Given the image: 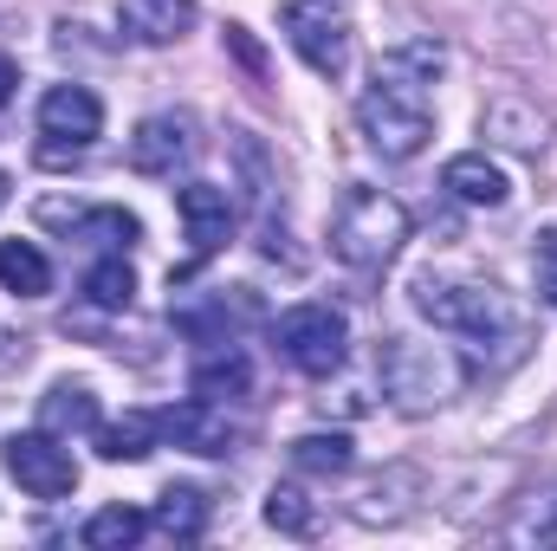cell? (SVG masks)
Returning <instances> with one entry per match:
<instances>
[{
    "label": "cell",
    "mask_w": 557,
    "mask_h": 551,
    "mask_svg": "<svg viewBox=\"0 0 557 551\" xmlns=\"http://www.w3.org/2000/svg\"><path fill=\"white\" fill-rule=\"evenodd\" d=\"M117 26L137 46H175L195 26V0H117Z\"/></svg>",
    "instance_id": "cell-13"
},
{
    "label": "cell",
    "mask_w": 557,
    "mask_h": 551,
    "mask_svg": "<svg viewBox=\"0 0 557 551\" xmlns=\"http://www.w3.org/2000/svg\"><path fill=\"white\" fill-rule=\"evenodd\" d=\"M441 188H447L454 201H467V208H499V201L512 195V182H506V169H499V162H486L480 149H467V156H454V162L441 169Z\"/></svg>",
    "instance_id": "cell-14"
},
{
    "label": "cell",
    "mask_w": 557,
    "mask_h": 551,
    "mask_svg": "<svg viewBox=\"0 0 557 551\" xmlns=\"http://www.w3.org/2000/svg\"><path fill=\"white\" fill-rule=\"evenodd\" d=\"M278 33L318 78H344V65H350V20L331 0H285L278 7Z\"/></svg>",
    "instance_id": "cell-6"
},
{
    "label": "cell",
    "mask_w": 557,
    "mask_h": 551,
    "mask_svg": "<svg viewBox=\"0 0 557 551\" xmlns=\"http://www.w3.org/2000/svg\"><path fill=\"white\" fill-rule=\"evenodd\" d=\"M39 428H52V434H91L98 428V396L85 383H52L39 396Z\"/></svg>",
    "instance_id": "cell-16"
},
{
    "label": "cell",
    "mask_w": 557,
    "mask_h": 551,
    "mask_svg": "<svg viewBox=\"0 0 557 551\" xmlns=\"http://www.w3.org/2000/svg\"><path fill=\"white\" fill-rule=\"evenodd\" d=\"M0 461H7V474L20 480V493H33V500H65V493L78 487V461L59 448L52 428L7 434V441H0Z\"/></svg>",
    "instance_id": "cell-7"
},
{
    "label": "cell",
    "mask_w": 557,
    "mask_h": 551,
    "mask_svg": "<svg viewBox=\"0 0 557 551\" xmlns=\"http://www.w3.org/2000/svg\"><path fill=\"white\" fill-rule=\"evenodd\" d=\"M72 234L78 241H91V247H111V254H124V247H137V215L131 208H85V215H72Z\"/></svg>",
    "instance_id": "cell-20"
},
{
    "label": "cell",
    "mask_w": 557,
    "mask_h": 551,
    "mask_svg": "<svg viewBox=\"0 0 557 551\" xmlns=\"http://www.w3.org/2000/svg\"><path fill=\"white\" fill-rule=\"evenodd\" d=\"M39 131L52 137V143H39V162H65V156H78V149H91L98 131H104L98 91H85V85H52V91L39 98Z\"/></svg>",
    "instance_id": "cell-8"
},
{
    "label": "cell",
    "mask_w": 557,
    "mask_h": 551,
    "mask_svg": "<svg viewBox=\"0 0 557 551\" xmlns=\"http://www.w3.org/2000/svg\"><path fill=\"white\" fill-rule=\"evenodd\" d=\"M539 292H545V305L557 311V241L552 234L539 241Z\"/></svg>",
    "instance_id": "cell-24"
},
{
    "label": "cell",
    "mask_w": 557,
    "mask_h": 551,
    "mask_svg": "<svg viewBox=\"0 0 557 551\" xmlns=\"http://www.w3.org/2000/svg\"><path fill=\"white\" fill-rule=\"evenodd\" d=\"M143 532H149V513H137V506H104V513L85 519V546L91 551H131Z\"/></svg>",
    "instance_id": "cell-22"
},
{
    "label": "cell",
    "mask_w": 557,
    "mask_h": 551,
    "mask_svg": "<svg viewBox=\"0 0 557 551\" xmlns=\"http://www.w3.org/2000/svg\"><path fill=\"white\" fill-rule=\"evenodd\" d=\"M85 298H91L98 311H131V305H137V273H131V260H124V254L98 260V267L85 273Z\"/></svg>",
    "instance_id": "cell-21"
},
{
    "label": "cell",
    "mask_w": 557,
    "mask_h": 551,
    "mask_svg": "<svg viewBox=\"0 0 557 551\" xmlns=\"http://www.w3.org/2000/svg\"><path fill=\"white\" fill-rule=\"evenodd\" d=\"M195 156V118L182 111H162V118H143L137 137H131V169L137 175H175V162Z\"/></svg>",
    "instance_id": "cell-11"
},
{
    "label": "cell",
    "mask_w": 557,
    "mask_h": 551,
    "mask_svg": "<svg viewBox=\"0 0 557 551\" xmlns=\"http://www.w3.org/2000/svg\"><path fill=\"white\" fill-rule=\"evenodd\" d=\"M247 390H253V357L240 344H214L188 370V396H201V403H240Z\"/></svg>",
    "instance_id": "cell-12"
},
{
    "label": "cell",
    "mask_w": 557,
    "mask_h": 551,
    "mask_svg": "<svg viewBox=\"0 0 557 551\" xmlns=\"http://www.w3.org/2000/svg\"><path fill=\"white\" fill-rule=\"evenodd\" d=\"M409 241V208L383 188H344L337 215H331V254L357 273H383Z\"/></svg>",
    "instance_id": "cell-2"
},
{
    "label": "cell",
    "mask_w": 557,
    "mask_h": 551,
    "mask_svg": "<svg viewBox=\"0 0 557 551\" xmlns=\"http://www.w3.org/2000/svg\"><path fill=\"white\" fill-rule=\"evenodd\" d=\"M416 311H421V318H434L441 331H454V338H473V344L506 338V344H519V351H525V325H519V311L506 305V292H493V285H447V279H421V285H416Z\"/></svg>",
    "instance_id": "cell-4"
},
{
    "label": "cell",
    "mask_w": 557,
    "mask_h": 551,
    "mask_svg": "<svg viewBox=\"0 0 557 551\" xmlns=\"http://www.w3.org/2000/svg\"><path fill=\"white\" fill-rule=\"evenodd\" d=\"M273 344H278V357H285L292 370L331 377V370L344 364L350 325H344V311H331V305H285V311L273 318Z\"/></svg>",
    "instance_id": "cell-5"
},
{
    "label": "cell",
    "mask_w": 557,
    "mask_h": 551,
    "mask_svg": "<svg viewBox=\"0 0 557 551\" xmlns=\"http://www.w3.org/2000/svg\"><path fill=\"white\" fill-rule=\"evenodd\" d=\"M91 441H98L104 461H149L162 448V428H156V415L131 409V415H117V421H98Z\"/></svg>",
    "instance_id": "cell-15"
},
{
    "label": "cell",
    "mask_w": 557,
    "mask_h": 551,
    "mask_svg": "<svg viewBox=\"0 0 557 551\" xmlns=\"http://www.w3.org/2000/svg\"><path fill=\"white\" fill-rule=\"evenodd\" d=\"M13 85H20V65H13V59H0V105L13 98Z\"/></svg>",
    "instance_id": "cell-26"
},
{
    "label": "cell",
    "mask_w": 557,
    "mask_h": 551,
    "mask_svg": "<svg viewBox=\"0 0 557 551\" xmlns=\"http://www.w3.org/2000/svg\"><path fill=\"white\" fill-rule=\"evenodd\" d=\"M467 383V364L447 344H421V338H389L383 344V390L389 403L409 415H428L441 403H454Z\"/></svg>",
    "instance_id": "cell-3"
},
{
    "label": "cell",
    "mask_w": 557,
    "mask_h": 551,
    "mask_svg": "<svg viewBox=\"0 0 557 551\" xmlns=\"http://www.w3.org/2000/svg\"><path fill=\"white\" fill-rule=\"evenodd\" d=\"M267 526L285 532V539H311V532H318V506H311L298 487H273V493H267Z\"/></svg>",
    "instance_id": "cell-23"
},
{
    "label": "cell",
    "mask_w": 557,
    "mask_h": 551,
    "mask_svg": "<svg viewBox=\"0 0 557 551\" xmlns=\"http://www.w3.org/2000/svg\"><path fill=\"white\" fill-rule=\"evenodd\" d=\"M175 215H182V234H188L195 260H208V254H221V247L234 241V195L214 188V182L175 188Z\"/></svg>",
    "instance_id": "cell-9"
},
{
    "label": "cell",
    "mask_w": 557,
    "mask_h": 551,
    "mask_svg": "<svg viewBox=\"0 0 557 551\" xmlns=\"http://www.w3.org/2000/svg\"><path fill=\"white\" fill-rule=\"evenodd\" d=\"M156 428H162L169 448H188V454H234V421H227L221 403H201V396L169 403V409L156 415Z\"/></svg>",
    "instance_id": "cell-10"
},
{
    "label": "cell",
    "mask_w": 557,
    "mask_h": 551,
    "mask_svg": "<svg viewBox=\"0 0 557 551\" xmlns=\"http://www.w3.org/2000/svg\"><path fill=\"white\" fill-rule=\"evenodd\" d=\"M441 65H447V52H441L434 39L396 46V52L376 59V78H370L363 98H357V124H363V137H370V149H376L383 162L421 156V143L434 131L428 85L441 78Z\"/></svg>",
    "instance_id": "cell-1"
},
{
    "label": "cell",
    "mask_w": 557,
    "mask_h": 551,
    "mask_svg": "<svg viewBox=\"0 0 557 551\" xmlns=\"http://www.w3.org/2000/svg\"><path fill=\"white\" fill-rule=\"evenodd\" d=\"M227 46H234V52H240V59H247V65H253V72H260V65H267V59H260V46H253V39H247V26H227Z\"/></svg>",
    "instance_id": "cell-25"
},
{
    "label": "cell",
    "mask_w": 557,
    "mask_h": 551,
    "mask_svg": "<svg viewBox=\"0 0 557 551\" xmlns=\"http://www.w3.org/2000/svg\"><path fill=\"white\" fill-rule=\"evenodd\" d=\"M350 434H298L292 441V467L298 474H318V480H337V474H350Z\"/></svg>",
    "instance_id": "cell-19"
},
{
    "label": "cell",
    "mask_w": 557,
    "mask_h": 551,
    "mask_svg": "<svg viewBox=\"0 0 557 551\" xmlns=\"http://www.w3.org/2000/svg\"><path fill=\"white\" fill-rule=\"evenodd\" d=\"M7 195H13V182H7V169H0V208H7Z\"/></svg>",
    "instance_id": "cell-27"
},
{
    "label": "cell",
    "mask_w": 557,
    "mask_h": 551,
    "mask_svg": "<svg viewBox=\"0 0 557 551\" xmlns=\"http://www.w3.org/2000/svg\"><path fill=\"white\" fill-rule=\"evenodd\" d=\"M149 526L156 532H169V539H201L208 532V493L201 487H162V500H156V513H149Z\"/></svg>",
    "instance_id": "cell-17"
},
{
    "label": "cell",
    "mask_w": 557,
    "mask_h": 551,
    "mask_svg": "<svg viewBox=\"0 0 557 551\" xmlns=\"http://www.w3.org/2000/svg\"><path fill=\"white\" fill-rule=\"evenodd\" d=\"M0 285L20 292V298L52 292V267H46V254H39L33 241H0Z\"/></svg>",
    "instance_id": "cell-18"
}]
</instances>
